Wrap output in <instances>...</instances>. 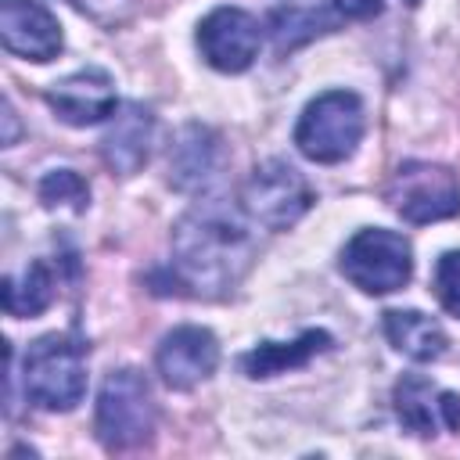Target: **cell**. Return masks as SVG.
I'll return each mask as SVG.
<instances>
[{"instance_id": "cell-1", "label": "cell", "mask_w": 460, "mask_h": 460, "mask_svg": "<svg viewBox=\"0 0 460 460\" xmlns=\"http://www.w3.org/2000/svg\"><path fill=\"white\" fill-rule=\"evenodd\" d=\"M172 248H176V270L183 284L205 295L226 291L241 277L252 255L244 223L237 219L234 208L219 201H205L190 208L172 234Z\"/></svg>"}, {"instance_id": "cell-2", "label": "cell", "mask_w": 460, "mask_h": 460, "mask_svg": "<svg viewBox=\"0 0 460 460\" xmlns=\"http://www.w3.org/2000/svg\"><path fill=\"white\" fill-rule=\"evenodd\" d=\"M363 129H367L363 101L352 90H327L316 101H309L305 111L298 115L295 144L309 162L334 165L356 151Z\"/></svg>"}, {"instance_id": "cell-3", "label": "cell", "mask_w": 460, "mask_h": 460, "mask_svg": "<svg viewBox=\"0 0 460 460\" xmlns=\"http://www.w3.org/2000/svg\"><path fill=\"white\" fill-rule=\"evenodd\" d=\"M25 395L43 410H72L86 392V352L68 334H43L22 363Z\"/></svg>"}, {"instance_id": "cell-4", "label": "cell", "mask_w": 460, "mask_h": 460, "mask_svg": "<svg viewBox=\"0 0 460 460\" xmlns=\"http://www.w3.org/2000/svg\"><path fill=\"white\" fill-rule=\"evenodd\" d=\"M341 273L363 295H392L413 273V248L395 230L367 226L341 248Z\"/></svg>"}, {"instance_id": "cell-5", "label": "cell", "mask_w": 460, "mask_h": 460, "mask_svg": "<svg viewBox=\"0 0 460 460\" xmlns=\"http://www.w3.org/2000/svg\"><path fill=\"white\" fill-rule=\"evenodd\" d=\"M155 431L151 385L137 370H111L97 395V438L108 449H133Z\"/></svg>"}, {"instance_id": "cell-6", "label": "cell", "mask_w": 460, "mask_h": 460, "mask_svg": "<svg viewBox=\"0 0 460 460\" xmlns=\"http://www.w3.org/2000/svg\"><path fill=\"white\" fill-rule=\"evenodd\" d=\"M241 205L266 230H288L309 212L313 187L305 183V176L295 165L273 158V162H262L252 169V176L244 180Z\"/></svg>"}, {"instance_id": "cell-7", "label": "cell", "mask_w": 460, "mask_h": 460, "mask_svg": "<svg viewBox=\"0 0 460 460\" xmlns=\"http://www.w3.org/2000/svg\"><path fill=\"white\" fill-rule=\"evenodd\" d=\"M388 201L406 223H435L460 212V183L446 165L406 162L388 183Z\"/></svg>"}, {"instance_id": "cell-8", "label": "cell", "mask_w": 460, "mask_h": 460, "mask_svg": "<svg viewBox=\"0 0 460 460\" xmlns=\"http://www.w3.org/2000/svg\"><path fill=\"white\" fill-rule=\"evenodd\" d=\"M262 43L259 22L241 7H216L198 25L201 58L219 72H244Z\"/></svg>"}, {"instance_id": "cell-9", "label": "cell", "mask_w": 460, "mask_h": 460, "mask_svg": "<svg viewBox=\"0 0 460 460\" xmlns=\"http://www.w3.org/2000/svg\"><path fill=\"white\" fill-rule=\"evenodd\" d=\"M155 363H158V374H162V381L169 388L187 392V388L201 385L216 370V363H219V341H216V334L208 327L187 323V327H176V331H169L162 338Z\"/></svg>"}, {"instance_id": "cell-10", "label": "cell", "mask_w": 460, "mask_h": 460, "mask_svg": "<svg viewBox=\"0 0 460 460\" xmlns=\"http://www.w3.org/2000/svg\"><path fill=\"white\" fill-rule=\"evenodd\" d=\"M395 417L413 435H438V431H460V395L438 388L435 381L410 374L395 385Z\"/></svg>"}, {"instance_id": "cell-11", "label": "cell", "mask_w": 460, "mask_h": 460, "mask_svg": "<svg viewBox=\"0 0 460 460\" xmlns=\"http://www.w3.org/2000/svg\"><path fill=\"white\" fill-rule=\"evenodd\" d=\"M0 40L25 61H50L61 50V25L36 0H0Z\"/></svg>"}, {"instance_id": "cell-12", "label": "cell", "mask_w": 460, "mask_h": 460, "mask_svg": "<svg viewBox=\"0 0 460 460\" xmlns=\"http://www.w3.org/2000/svg\"><path fill=\"white\" fill-rule=\"evenodd\" d=\"M47 104L68 126H97L119 111L115 86L101 68H83L65 75L47 90Z\"/></svg>"}, {"instance_id": "cell-13", "label": "cell", "mask_w": 460, "mask_h": 460, "mask_svg": "<svg viewBox=\"0 0 460 460\" xmlns=\"http://www.w3.org/2000/svg\"><path fill=\"white\" fill-rule=\"evenodd\" d=\"M151 133H155V119L147 108L140 104H119V111L111 115V126L104 133V162L122 172V176H133L144 162H147V151H151Z\"/></svg>"}, {"instance_id": "cell-14", "label": "cell", "mask_w": 460, "mask_h": 460, "mask_svg": "<svg viewBox=\"0 0 460 460\" xmlns=\"http://www.w3.org/2000/svg\"><path fill=\"white\" fill-rule=\"evenodd\" d=\"M385 334L392 341L395 352L417 359V363H431L446 352V331L438 320L417 313V309H388L385 313Z\"/></svg>"}, {"instance_id": "cell-15", "label": "cell", "mask_w": 460, "mask_h": 460, "mask_svg": "<svg viewBox=\"0 0 460 460\" xmlns=\"http://www.w3.org/2000/svg\"><path fill=\"white\" fill-rule=\"evenodd\" d=\"M327 345H331V334L327 331H302L295 341H262V345H255L252 352L241 356V370L248 377H255V381L259 377H273V374L305 367Z\"/></svg>"}, {"instance_id": "cell-16", "label": "cell", "mask_w": 460, "mask_h": 460, "mask_svg": "<svg viewBox=\"0 0 460 460\" xmlns=\"http://www.w3.org/2000/svg\"><path fill=\"white\" fill-rule=\"evenodd\" d=\"M54 302V277L47 262H29L22 273L4 277V309L11 316H36Z\"/></svg>"}, {"instance_id": "cell-17", "label": "cell", "mask_w": 460, "mask_h": 460, "mask_svg": "<svg viewBox=\"0 0 460 460\" xmlns=\"http://www.w3.org/2000/svg\"><path fill=\"white\" fill-rule=\"evenodd\" d=\"M40 201H43L47 208L68 205V208L83 212L86 201H90V190H86V183L79 180V172H72V169H54V172H47V176L40 180Z\"/></svg>"}, {"instance_id": "cell-18", "label": "cell", "mask_w": 460, "mask_h": 460, "mask_svg": "<svg viewBox=\"0 0 460 460\" xmlns=\"http://www.w3.org/2000/svg\"><path fill=\"white\" fill-rule=\"evenodd\" d=\"M435 295L438 302L460 316V252H446L435 266Z\"/></svg>"}, {"instance_id": "cell-19", "label": "cell", "mask_w": 460, "mask_h": 460, "mask_svg": "<svg viewBox=\"0 0 460 460\" xmlns=\"http://www.w3.org/2000/svg\"><path fill=\"white\" fill-rule=\"evenodd\" d=\"M345 18H374L381 11V0H334Z\"/></svg>"}, {"instance_id": "cell-20", "label": "cell", "mask_w": 460, "mask_h": 460, "mask_svg": "<svg viewBox=\"0 0 460 460\" xmlns=\"http://www.w3.org/2000/svg\"><path fill=\"white\" fill-rule=\"evenodd\" d=\"M75 7H83V11H90V14H101L104 7H115L119 0H72Z\"/></svg>"}, {"instance_id": "cell-21", "label": "cell", "mask_w": 460, "mask_h": 460, "mask_svg": "<svg viewBox=\"0 0 460 460\" xmlns=\"http://www.w3.org/2000/svg\"><path fill=\"white\" fill-rule=\"evenodd\" d=\"M406 4H417V0H406Z\"/></svg>"}]
</instances>
